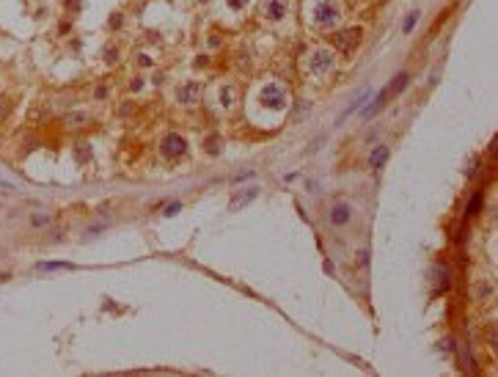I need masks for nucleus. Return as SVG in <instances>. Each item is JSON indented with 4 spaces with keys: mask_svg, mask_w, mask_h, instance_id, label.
<instances>
[{
    "mask_svg": "<svg viewBox=\"0 0 498 377\" xmlns=\"http://www.w3.org/2000/svg\"><path fill=\"white\" fill-rule=\"evenodd\" d=\"M316 28H333L339 20H341V8H339L336 0H319L314 6V14H311Z\"/></svg>",
    "mask_w": 498,
    "mask_h": 377,
    "instance_id": "1",
    "label": "nucleus"
},
{
    "mask_svg": "<svg viewBox=\"0 0 498 377\" xmlns=\"http://www.w3.org/2000/svg\"><path fill=\"white\" fill-rule=\"evenodd\" d=\"M162 154L168 157V160H179L187 154V140L182 138L179 133H168L165 140H162Z\"/></svg>",
    "mask_w": 498,
    "mask_h": 377,
    "instance_id": "4",
    "label": "nucleus"
},
{
    "mask_svg": "<svg viewBox=\"0 0 498 377\" xmlns=\"http://www.w3.org/2000/svg\"><path fill=\"white\" fill-rule=\"evenodd\" d=\"M358 39H361V30L355 28V30H339V33H333V44H336L341 53H352L355 50V44H358Z\"/></svg>",
    "mask_w": 498,
    "mask_h": 377,
    "instance_id": "6",
    "label": "nucleus"
},
{
    "mask_svg": "<svg viewBox=\"0 0 498 377\" xmlns=\"http://www.w3.org/2000/svg\"><path fill=\"white\" fill-rule=\"evenodd\" d=\"M287 11H289V0H264V6H262V14L270 22H281L287 17Z\"/></svg>",
    "mask_w": 498,
    "mask_h": 377,
    "instance_id": "5",
    "label": "nucleus"
},
{
    "mask_svg": "<svg viewBox=\"0 0 498 377\" xmlns=\"http://www.w3.org/2000/svg\"><path fill=\"white\" fill-rule=\"evenodd\" d=\"M75 265H69V262H44V265H39V270L42 272H50V270H72Z\"/></svg>",
    "mask_w": 498,
    "mask_h": 377,
    "instance_id": "12",
    "label": "nucleus"
},
{
    "mask_svg": "<svg viewBox=\"0 0 498 377\" xmlns=\"http://www.w3.org/2000/svg\"><path fill=\"white\" fill-rule=\"evenodd\" d=\"M207 149H210V154L218 152V135H210V138H207Z\"/></svg>",
    "mask_w": 498,
    "mask_h": 377,
    "instance_id": "16",
    "label": "nucleus"
},
{
    "mask_svg": "<svg viewBox=\"0 0 498 377\" xmlns=\"http://www.w3.org/2000/svg\"><path fill=\"white\" fill-rule=\"evenodd\" d=\"M198 97H201V85H196V83H187L176 91V99L182 105H193V102H198Z\"/></svg>",
    "mask_w": 498,
    "mask_h": 377,
    "instance_id": "7",
    "label": "nucleus"
},
{
    "mask_svg": "<svg viewBox=\"0 0 498 377\" xmlns=\"http://www.w3.org/2000/svg\"><path fill=\"white\" fill-rule=\"evenodd\" d=\"M405 85H407V72H399V75H396L391 83H388V91H391V94H399Z\"/></svg>",
    "mask_w": 498,
    "mask_h": 377,
    "instance_id": "11",
    "label": "nucleus"
},
{
    "mask_svg": "<svg viewBox=\"0 0 498 377\" xmlns=\"http://www.w3.org/2000/svg\"><path fill=\"white\" fill-rule=\"evenodd\" d=\"M416 20H419V11H413V14H407V20H405V33H410V30L416 28Z\"/></svg>",
    "mask_w": 498,
    "mask_h": 377,
    "instance_id": "15",
    "label": "nucleus"
},
{
    "mask_svg": "<svg viewBox=\"0 0 498 377\" xmlns=\"http://www.w3.org/2000/svg\"><path fill=\"white\" fill-rule=\"evenodd\" d=\"M330 220H333L336 226H344L347 220H350V207H347V204H336V207L330 210Z\"/></svg>",
    "mask_w": 498,
    "mask_h": 377,
    "instance_id": "8",
    "label": "nucleus"
},
{
    "mask_svg": "<svg viewBox=\"0 0 498 377\" xmlns=\"http://www.w3.org/2000/svg\"><path fill=\"white\" fill-rule=\"evenodd\" d=\"M482 201H484V193H473V196H471L468 210H465V215H468V217H473L479 210H482Z\"/></svg>",
    "mask_w": 498,
    "mask_h": 377,
    "instance_id": "10",
    "label": "nucleus"
},
{
    "mask_svg": "<svg viewBox=\"0 0 498 377\" xmlns=\"http://www.w3.org/2000/svg\"><path fill=\"white\" fill-rule=\"evenodd\" d=\"M107 97V88L105 85H99V91H97V99H105Z\"/></svg>",
    "mask_w": 498,
    "mask_h": 377,
    "instance_id": "19",
    "label": "nucleus"
},
{
    "mask_svg": "<svg viewBox=\"0 0 498 377\" xmlns=\"http://www.w3.org/2000/svg\"><path fill=\"white\" fill-rule=\"evenodd\" d=\"M364 99H366V91H364V94H361V97H358V99H355V102H352V105H350V108H347V110H344V113H341V119H339V121H344V119H347V116H350V113H352V110H358V108H361V105H364Z\"/></svg>",
    "mask_w": 498,
    "mask_h": 377,
    "instance_id": "14",
    "label": "nucleus"
},
{
    "mask_svg": "<svg viewBox=\"0 0 498 377\" xmlns=\"http://www.w3.org/2000/svg\"><path fill=\"white\" fill-rule=\"evenodd\" d=\"M386 160H388V149H386V146H377V149L372 152V157H369L372 168H380V165H383Z\"/></svg>",
    "mask_w": 498,
    "mask_h": 377,
    "instance_id": "9",
    "label": "nucleus"
},
{
    "mask_svg": "<svg viewBox=\"0 0 498 377\" xmlns=\"http://www.w3.org/2000/svg\"><path fill=\"white\" fill-rule=\"evenodd\" d=\"M333 66H336V55H333V50L319 47V50L311 53V58H309V72H311V75H319V77L330 75Z\"/></svg>",
    "mask_w": 498,
    "mask_h": 377,
    "instance_id": "3",
    "label": "nucleus"
},
{
    "mask_svg": "<svg viewBox=\"0 0 498 377\" xmlns=\"http://www.w3.org/2000/svg\"><path fill=\"white\" fill-rule=\"evenodd\" d=\"M3 116H6V102L0 99V119H3Z\"/></svg>",
    "mask_w": 498,
    "mask_h": 377,
    "instance_id": "20",
    "label": "nucleus"
},
{
    "mask_svg": "<svg viewBox=\"0 0 498 377\" xmlns=\"http://www.w3.org/2000/svg\"><path fill=\"white\" fill-rule=\"evenodd\" d=\"M229 6H232V8H242V6H248V0H229Z\"/></svg>",
    "mask_w": 498,
    "mask_h": 377,
    "instance_id": "18",
    "label": "nucleus"
},
{
    "mask_svg": "<svg viewBox=\"0 0 498 377\" xmlns=\"http://www.w3.org/2000/svg\"><path fill=\"white\" fill-rule=\"evenodd\" d=\"M179 210H182V204H179V201H174V204H168V207H165V215L171 217V215H176Z\"/></svg>",
    "mask_w": 498,
    "mask_h": 377,
    "instance_id": "17",
    "label": "nucleus"
},
{
    "mask_svg": "<svg viewBox=\"0 0 498 377\" xmlns=\"http://www.w3.org/2000/svg\"><path fill=\"white\" fill-rule=\"evenodd\" d=\"M259 99L267 110H284V108L289 105V91L281 83H267V85H262Z\"/></svg>",
    "mask_w": 498,
    "mask_h": 377,
    "instance_id": "2",
    "label": "nucleus"
},
{
    "mask_svg": "<svg viewBox=\"0 0 498 377\" xmlns=\"http://www.w3.org/2000/svg\"><path fill=\"white\" fill-rule=\"evenodd\" d=\"M85 121H91V116L85 110H78V113H72L69 119H66V124H85Z\"/></svg>",
    "mask_w": 498,
    "mask_h": 377,
    "instance_id": "13",
    "label": "nucleus"
}]
</instances>
